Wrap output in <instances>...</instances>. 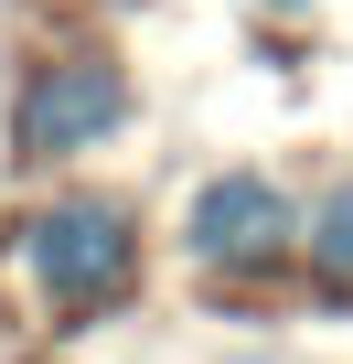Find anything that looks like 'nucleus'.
Instances as JSON below:
<instances>
[{
	"label": "nucleus",
	"instance_id": "39448f33",
	"mask_svg": "<svg viewBox=\"0 0 353 364\" xmlns=\"http://www.w3.org/2000/svg\"><path fill=\"white\" fill-rule=\"evenodd\" d=\"M278 11H300V0H278Z\"/></svg>",
	"mask_w": 353,
	"mask_h": 364
},
{
	"label": "nucleus",
	"instance_id": "20e7f679",
	"mask_svg": "<svg viewBox=\"0 0 353 364\" xmlns=\"http://www.w3.org/2000/svg\"><path fill=\"white\" fill-rule=\"evenodd\" d=\"M310 268H321L332 289H353V182H342V193L310 215Z\"/></svg>",
	"mask_w": 353,
	"mask_h": 364
},
{
	"label": "nucleus",
	"instance_id": "f257e3e1",
	"mask_svg": "<svg viewBox=\"0 0 353 364\" xmlns=\"http://www.w3.org/2000/svg\"><path fill=\"white\" fill-rule=\"evenodd\" d=\"M22 257H33V279H43L54 300H107V289H129V268H139V236H129V215H118V204L75 193V204L33 215Z\"/></svg>",
	"mask_w": 353,
	"mask_h": 364
},
{
	"label": "nucleus",
	"instance_id": "f03ea898",
	"mask_svg": "<svg viewBox=\"0 0 353 364\" xmlns=\"http://www.w3.org/2000/svg\"><path fill=\"white\" fill-rule=\"evenodd\" d=\"M118 107H129L118 65L65 54V65H33V86H22V107H11V139H22L33 161H65V150H97V129H118Z\"/></svg>",
	"mask_w": 353,
	"mask_h": 364
},
{
	"label": "nucleus",
	"instance_id": "7ed1b4c3",
	"mask_svg": "<svg viewBox=\"0 0 353 364\" xmlns=\"http://www.w3.org/2000/svg\"><path fill=\"white\" fill-rule=\"evenodd\" d=\"M289 236H300V215L268 171H214L193 193V257L204 268H268Z\"/></svg>",
	"mask_w": 353,
	"mask_h": 364
}]
</instances>
